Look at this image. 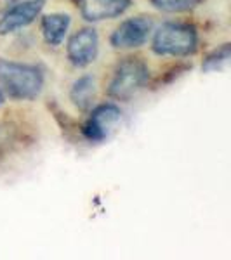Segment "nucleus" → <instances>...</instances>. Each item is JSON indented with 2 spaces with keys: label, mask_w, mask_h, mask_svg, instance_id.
Segmentation results:
<instances>
[{
  "label": "nucleus",
  "mask_w": 231,
  "mask_h": 260,
  "mask_svg": "<svg viewBox=\"0 0 231 260\" xmlns=\"http://www.w3.org/2000/svg\"><path fill=\"white\" fill-rule=\"evenodd\" d=\"M122 120V111L117 104L104 103L91 111V116L82 127V136L89 142H103L110 137Z\"/></svg>",
  "instance_id": "4"
},
{
  "label": "nucleus",
  "mask_w": 231,
  "mask_h": 260,
  "mask_svg": "<svg viewBox=\"0 0 231 260\" xmlns=\"http://www.w3.org/2000/svg\"><path fill=\"white\" fill-rule=\"evenodd\" d=\"M150 70L139 57H127L115 68L108 85V95L115 101H129L148 83Z\"/></svg>",
  "instance_id": "3"
},
{
  "label": "nucleus",
  "mask_w": 231,
  "mask_h": 260,
  "mask_svg": "<svg viewBox=\"0 0 231 260\" xmlns=\"http://www.w3.org/2000/svg\"><path fill=\"white\" fill-rule=\"evenodd\" d=\"M70 16L63 14V12H54V14H47L42 18V33H44V39L49 45L57 47L63 44L66 33L70 28Z\"/></svg>",
  "instance_id": "9"
},
{
  "label": "nucleus",
  "mask_w": 231,
  "mask_h": 260,
  "mask_svg": "<svg viewBox=\"0 0 231 260\" xmlns=\"http://www.w3.org/2000/svg\"><path fill=\"white\" fill-rule=\"evenodd\" d=\"M2 103H4V92L0 90V104H2Z\"/></svg>",
  "instance_id": "15"
},
{
  "label": "nucleus",
  "mask_w": 231,
  "mask_h": 260,
  "mask_svg": "<svg viewBox=\"0 0 231 260\" xmlns=\"http://www.w3.org/2000/svg\"><path fill=\"white\" fill-rule=\"evenodd\" d=\"M0 85L18 101H32L44 87V75L33 64L7 61L0 57Z\"/></svg>",
  "instance_id": "1"
},
{
  "label": "nucleus",
  "mask_w": 231,
  "mask_h": 260,
  "mask_svg": "<svg viewBox=\"0 0 231 260\" xmlns=\"http://www.w3.org/2000/svg\"><path fill=\"white\" fill-rule=\"evenodd\" d=\"M157 9L165 12H186L195 9L201 0H150Z\"/></svg>",
  "instance_id": "13"
},
{
  "label": "nucleus",
  "mask_w": 231,
  "mask_h": 260,
  "mask_svg": "<svg viewBox=\"0 0 231 260\" xmlns=\"http://www.w3.org/2000/svg\"><path fill=\"white\" fill-rule=\"evenodd\" d=\"M191 66L190 64H176L172 66V68H169L165 71V73H162V77L157 78V82L153 83L155 87H163V85H169V83H172L174 80H178L179 77H181L183 73H186L188 70H190Z\"/></svg>",
  "instance_id": "14"
},
{
  "label": "nucleus",
  "mask_w": 231,
  "mask_h": 260,
  "mask_svg": "<svg viewBox=\"0 0 231 260\" xmlns=\"http://www.w3.org/2000/svg\"><path fill=\"white\" fill-rule=\"evenodd\" d=\"M231 57V44H222L217 49H214L211 54L204 59V64H201V70L205 73H212V71H219L224 68L229 62Z\"/></svg>",
  "instance_id": "11"
},
{
  "label": "nucleus",
  "mask_w": 231,
  "mask_h": 260,
  "mask_svg": "<svg viewBox=\"0 0 231 260\" xmlns=\"http://www.w3.org/2000/svg\"><path fill=\"white\" fill-rule=\"evenodd\" d=\"M151 49L158 56H191L198 49V31L190 23H181V21L163 23L155 31Z\"/></svg>",
  "instance_id": "2"
},
{
  "label": "nucleus",
  "mask_w": 231,
  "mask_h": 260,
  "mask_svg": "<svg viewBox=\"0 0 231 260\" xmlns=\"http://www.w3.org/2000/svg\"><path fill=\"white\" fill-rule=\"evenodd\" d=\"M80 14L87 21L113 19L124 14L131 6V0H75Z\"/></svg>",
  "instance_id": "8"
},
{
  "label": "nucleus",
  "mask_w": 231,
  "mask_h": 260,
  "mask_svg": "<svg viewBox=\"0 0 231 260\" xmlns=\"http://www.w3.org/2000/svg\"><path fill=\"white\" fill-rule=\"evenodd\" d=\"M18 144V130L12 123H0V163L12 153Z\"/></svg>",
  "instance_id": "12"
},
{
  "label": "nucleus",
  "mask_w": 231,
  "mask_h": 260,
  "mask_svg": "<svg viewBox=\"0 0 231 260\" xmlns=\"http://www.w3.org/2000/svg\"><path fill=\"white\" fill-rule=\"evenodd\" d=\"M151 31H153V21L145 16H137L120 23V26L111 33L110 42L115 49L141 47L150 39Z\"/></svg>",
  "instance_id": "5"
},
{
  "label": "nucleus",
  "mask_w": 231,
  "mask_h": 260,
  "mask_svg": "<svg viewBox=\"0 0 231 260\" xmlns=\"http://www.w3.org/2000/svg\"><path fill=\"white\" fill-rule=\"evenodd\" d=\"M99 49V39L98 33L92 28H82L75 33L68 42V47H66V54H68V59L73 66L83 68V66H89L91 62H94L96 56H98Z\"/></svg>",
  "instance_id": "6"
},
{
  "label": "nucleus",
  "mask_w": 231,
  "mask_h": 260,
  "mask_svg": "<svg viewBox=\"0 0 231 260\" xmlns=\"http://www.w3.org/2000/svg\"><path fill=\"white\" fill-rule=\"evenodd\" d=\"M45 6V0H26L9 7L0 18V35L14 33L21 28L32 24L40 16Z\"/></svg>",
  "instance_id": "7"
},
{
  "label": "nucleus",
  "mask_w": 231,
  "mask_h": 260,
  "mask_svg": "<svg viewBox=\"0 0 231 260\" xmlns=\"http://www.w3.org/2000/svg\"><path fill=\"white\" fill-rule=\"evenodd\" d=\"M96 98V80L91 75H83L71 85L70 99L80 111H91Z\"/></svg>",
  "instance_id": "10"
}]
</instances>
